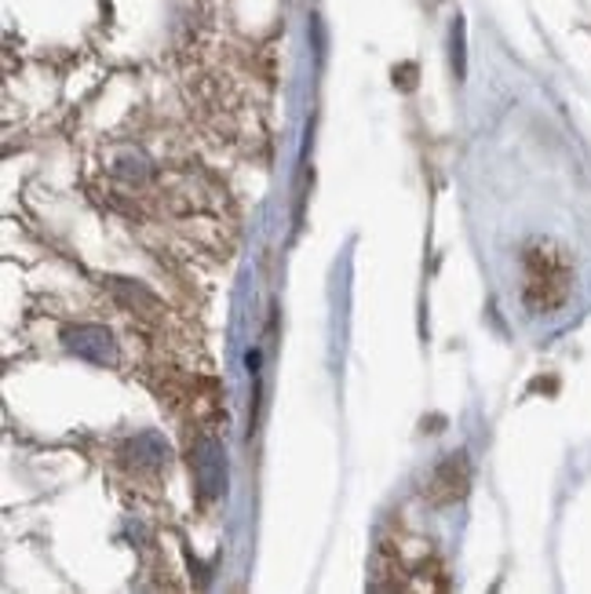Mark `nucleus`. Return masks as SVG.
I'll use <instances>...</instances> for the list:
<instances>
[{
  "mask_svg": "<svg viewBox=\"0 0 591 594\" xmlns=\"http://www.w3.org/2000/svg\"><path fill=\"white\" fill-rule=\"evenodd\" d=\"M522 267H525L522 299H525V307H530L533 314H551V310H559L562 303L570 299L573 263L559 245H551V241L530 245V248H525Z\"/></svg>",
  "mask_w": 591,
  "mask_h": 594,
  "instance_id": "f257e3e1",
  "label": "nucleus"
},
{
  "mask_svg": "<svg viewBox=\"0 0 591 594\" xmlns=\"http://www.w3.org/2000/svg\"><path fill=\"white\" fill-rule=\"evenodd\" d=\"M190 471H194V485L201 499H216L227 488V453L216 438H201L190 453Z\"/></svg>",
  "mask_w": 591,
  "mask_h": 594,
  "instance_id": "f03ea898",
  "label": "nucleus"
},
{
  "mask_svg": "<svg viewBox=\"0 0 591 594\" xmlns=\"http://www.w3.org/2000/svg\"><path fill=\"white\" fill-rule=\"evenodd\" d=\"M66 350L77 354V358L85 362H96V365H114L117 362V343L102 325H73L62 333Z\"/></svg>",
  "mask_w": 591,
  "mask_h": 594,
  "instance_id": "7ed1b4c3",
  "label": "nucleus"
},
{
  "mask_svg": "<svg viewBox=\"0 0 591 594\" xmlns=\"http://www.w3.org/2000/svg\"><path fill=\"white\" fill-rule=\"evenodd\" d=\"M467 488V467H464V456H450L445 464L435 471V478H431V499L435 504H450V499H460Z\"/></svg>",
  "mask_w": 591,
  "mask_h": 594,
  "instance_id": "20e7f679",
  "label": "nucleus"
},
{
  "mask_svg": "<svg viewBox=\"0 0 591 594\" xmlns=\"http://www.w3.org/2000/svg\"><path fill=\"white\" fill-rule=\"evenodd\" d=\"M125 459H131L136 467H161L168 464V442L161 438V434H139V438H131L125 445Z\"/></svg>",
  "mask_w": 591,
  "mask_h": 594,
  "instance_id": "39448f33",
  "label": "nucleus"
},
{
  "mask_svg": "<svg viewBox=\"0 0 591 594\" xmlns=\"http://www.w3.org/2000/svg\"><path fill=\"white\" fill-rule=\"evenodd\" d=\"M453 66L456 77H464V22H453Z\"/></svg>",
  "mask_w": 591,
  "mask_h": 594,
  "instance_id": "423d86ee",
  "label": "nucleus"
}]
</instances>
